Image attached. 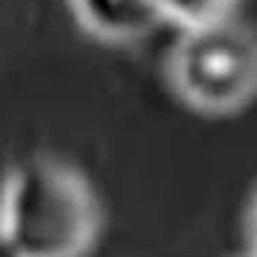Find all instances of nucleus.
Listing matches in <instances>:
<instances>
[{
	"instance_id": "4",
	"label": "nucleus",
	"mask_w": 257,
	"mask_h": 257,
	"mask_svg": "<svg viewBox=\"0 0 257 257\" xmlns=\"http://www.w3.org/2000/svg\"><path fill=\"white\" fill-rule=\"evenodd\" d=\"M238 0H156L162 22H173L181 30L213 25L232 17Z\"/></svg>"
},
{
	"instance_id": "2",
	"label": "nucleus",
	"mask_w": 257,
	"mask_h": 257,
	"mask_svg": "<svg viewBox=\"0 0 257 257\" xmlns=\"http://www.w3.org/2000/svg\"><path fill=\"white\" fill-rule=\"evenodd\" d=\"M170 82L197 112H238L257 96V36L232 17L183 30L170 52Z\"/></svg>"
},
{
	"instance_id": "1",
	"label": "nucleus",
	"mask_w": 257,
	"mask_h": 257,
	"mask_svg": "<svg viewBox=\"0 0 257 257\" xmlns=\"http://www.w3.org/2000/svg\"><path fill=\"white\" fill-rule=\"evenodd\" d=\"M99 232V203L74 167L52 156L17 162L0 183V254L82 257Z\"/></svg>"
},
{
	"instance_id": "3",
	"label": "nucleus",
	"mask_w": 257,
	"mask_h": 257,
	"mask_svg": "<svg viewBox=\"0 0 257 257\" xmlns=\"http://www.w3.org/2000/svg\"><path fill=\"white\" fill-rule=\"evenodd\" d=\"M79 25L101 41H137L159 22L156 0H71Z\"/></svg>"
},
{
	"instance_id": "5",
	"label": "nucleus",
	"mask_w": 257,
	"mask_h": 257,
	"mask_svg": "<svg viewBox=\"0 0 257 257\" xmlns=\"http://www.w3.org/2000/svg\"><path fill=\"white\" fill-rule=\"evenodd\" d=\"M252 238H254V249H257V200H254V211H252Z\"/></svg>"
}]
</instances>
